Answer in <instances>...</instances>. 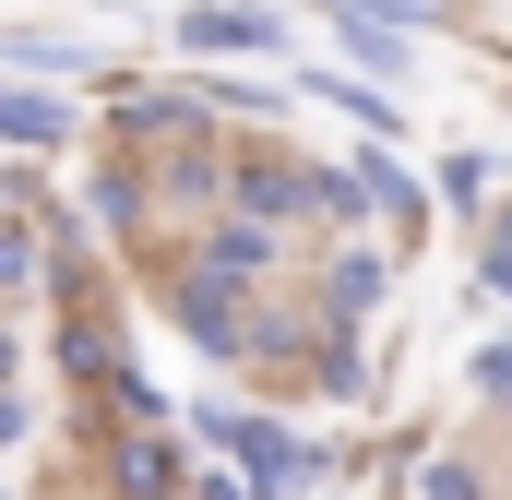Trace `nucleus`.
I'll use <instances>...</instances> for the list:
<instances>
[{
  "label": "nucleus",
  "mask_w": 512,
  "mask_h": 500,
  "mask_svg": "<svg viewBox=\"0 0 512 500\" xmlns=\"http://www.w3.org/2000/svg\"><path fill=\"white\" fill-rule=\"evenodd\" d=\"M334 298H346V310H370V298H382V262H358V250H346V262H334Z\"/></svg>",
  "instance_id": "7ed1b4c3"
},
{
  "label": "nucleus",
  "mask_w": 512,
  "mask_h": 500,
  "mask_svg": "<svg viewBox=\"0 0 512 500\" xmlns=\"http://www.w3.org/2000/svg\"><path fill=\"white\" fill-rule=\"evenodd\" d=\"M477 393H512V346H477Z\"/></svg>",
  "instance_id": "39448f33"
},
{
  "label": "nucleus",
  "mask_w": 512,
  "mask_h": 500,
  "mask_svg": "<svg viewBox=\"0 0 512 500\" xmlns=\"http://www.w3.org/2000/svg\"><path fill=\"white\" fill-rule=\"evenodd\" d=\"M191 48H274V12H227V0H203V12H191Z\"/></svg>",
  "instance_id": "f257e3e1"
},
{
  "label": "nucleus",
  "mask_w": 512,
  "mask_h": 500,
  "mask_svg": "<svg viewBox=\"0 0 512 500\" xmlns=\"http://www.w3.org/2000/svg\"><path fill=\"white\" fill-rule=\"evenodd\" d=\"M477 286H501V298H512V215L489 227V274H477Z\"/></svg>",
  "instance_id": "20e7f679"
},
{
  "label": "nucleus",
  "mask_w": 512,
  "mask_h": 500,
  "mask_svg": "<svg viewBox=\"0 0 512 500\" xmlns=\"http://www.w3.org/2000/svg\"><path fill=\"white\" fill-rule=\"evenodd\" d=\"M0 143H60V96H24V84H0Z\"/></svg>",
  "instance_id": "f03ea898"
}]
</instances>
